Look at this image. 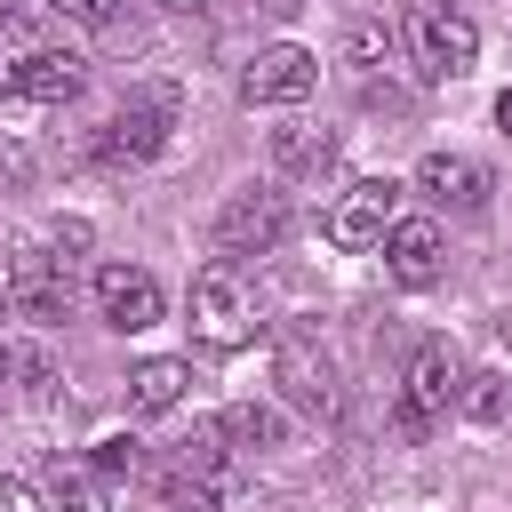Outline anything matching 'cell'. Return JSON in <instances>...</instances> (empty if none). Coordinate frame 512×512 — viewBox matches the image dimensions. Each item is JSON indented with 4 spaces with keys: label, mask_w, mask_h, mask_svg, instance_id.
Wrapping results in <instances>:
<instances>
[{
    "label": "cell",
    "mask_w": 512,
    "mask_h": 512,
    "mask_svg": "<svg viewBox=\"0 0 512 512\" xmlns=\"http://www.w3.org/2000/svg\"><path fill=\"white\" fill-rule=\"evenodd\" d=\"M48 512H112V504H104V488L88 472H56V504Z\"/></svg>",
    "instance_id": "cell-18"
},
{
    "label": "cell",
    "mask_w": 512,
    "mask_h": 512,
    "mask_svg": "<svg viewBox=\"0 0 512 512\" xmlns=\"http://www.w3.org/2000/svg\"><path fill=\"white\" fill-rule=\"evenodd\" d=\"M392 224H400V184H392V176H360V184L336 192V208H328V240H336V248H384Z\"/></svg>",
    "instance_id": "cell-8"
},
{
    "label": "cell",
    "mask_w": 512,
    "mask_h": 512,
    "mask_svg": "<svg viewBox=\"0 0 512 512\" xmlns=\"http://www.w3.org/2000/svg\"><path fill=\"white\" fill-rule=\"evenodd\" d=\"M312 88H320V56L296 40H272L240 64V104H304Z\"/></svg>",
    "instance_id": "cell-5"
},
{
    "label": "cell",
    "mask_w": 512,
    "mask_h": 512,
    "mask_svg": "<svg viewBox=\"0 0 512 512\" xmlns=\"http://www.w3.org/2000/svg\"><path fill=\"white\" fill-rule=\"evenodd\" d=\"M464 416H480V424H496L504 416V376H464V400H456Z\"/></svg>",
    "instance_id": "cell-19"
},
{
    "label": "cell",
    "mask_w": 512,
    "mask_h": 512,
    "mask_svg": "<svg viewBox=\"0 0 512 512\" xmlns=\"http://www.w3.org/2000/svg\"><path fill=\"white\" fill-rule=\"evenodd\" d=\"M0 512H48V504H40L24 480H0Z\"/></svg>",
    "instance_id": "cell-23"
},
{
    "label": "cell",
    "mask_w": 512,
    "mask_h": 512,
    "mask_svg": "<svg viewBox=\"0 0 512 512\" xmlns=\"http://www.w3.org/2000/svg\"><path fill=\"white\" fill-rule=\"evenodd\" d=\"M168 120H176V96L168 88H136L112 120H104V136H96V152L120 168V160H152L160 144H168Z\"/></svg>",
    "instance_id": "cell-7"
},
{
    "label": "cell",
    "mask_w": 512,
    "mask_h": 512,
    "mask_svg": "<svg viewBox=\"0 0 512 512\" xmlns=\"http://www.w3.org/2000/svg\"><path fill=\"white\" fill-rule=\"evenodd\" d=\"M272 160L288 176H336V136L328 128H272Z\"/></svg>",
    "instance_id": "cell-14"
},
{
    "label": "cell",
    "mask_w": 512,
    "mask_h": 512,
    "mask_svg": "<svg viewBox=\"0 0 512 512\" xmlns=\"http://www.w3.org/2000/svg\"><path fill=\"white\" fill-rule=\"evenodd\" d=\"M416 192H424L432 208L472 216V208H488V168L464 160V152H424V160H416Z\"/></svg>",
    "instance_id": "cell-11"
},
{
    "label": "cell",
    "mask_w": 512,
    "mask_h": 512,
    "mask_svg": "<svg viewBox=\"0 0 512 512\" xmlns=\"http://www.w3.org/2000/svg\"><path fill=\"white\" fill-rule=\"evenodd\" d=\"M216 424H224V440H240V448H280V440H288V416H280L272 400H232Z\"/></svg>",
    "instance_id": "cell-15"
},
{
    "label": "cell",
    "mask_w": 512,
    "mask_h": 512,
    "mask_svg": "<svg viewBox=\"0 0 512 512\" xmlns=\"http://www.w3.org/2000/svg\"><path fill=\"white\" fill-rule=\"evenodd\" d=\"M192 336H200L208 352H240V344L256 336V288L240 280L232 256H216V264L192 272Z\"/></svg>",
    "instance_id": "cell-1"
},
{
    "label": "cell",
    "mask_w": 512,
    "mask_h": 512,
    "mask_svg": "<svg viewBox=\"0 0 512 512\" xmlns=\"http://www.w3.org/2000/svg\"><path fill=\"white\" fill-rule=\"evenodd\" d=\"M184 384H192V368H184V360H144V368L128 376V400H136L144 416H160V408H176V400H184Z\"/></svg>",
    "instance_id": "cell-16"
},
{
    "label": "cell",
    "mask_w": 512,
    "mask_h": 512,
    "mask_svg": "<svg viewBox=\"0 0 512 512\" xmlns=\"http://www.w3.org/2000/svg\"><path fill=\"white\" fill-rule=\"evenodd\" d=\"M80 80H88V64L72 56V48H32L24 56V72H16V96H40V104H72L80 96Z\"/></svg>",
    "instance_id": "cell-13"
},
{
    "label": "cell",
    "mask_w": 512,
    "mask_h": 512,
    "mask_svg": "<svg viewBox=\"0 0 512 512\" xmlns=\"http://www.w3.org/2000/svg\"><path fill=\"white\" fill-rule=\"evenodd\" d=\"M0 296H8L16 320H64L72 272H64V256H48L40 240H16V248H8V272H0Z\"/></svg>",
    "instance_id": "cell-3"
},
{
    "label": "cell",
    "mask_w": 512,
    "mask_h": 512,
    "mask_svg": "<svg viewBox=\"0 0 512 512\" xmlns=\"http://www.w3.org/2000/svg\"><path fill=\"white\" fill-rule=\"evenodd\" d=\"M288 232V200L272 184H240L224 208H216V248L224 256H272Z\"/></svg>",
    "instance_id": "cell-4"
},
{
    "label": "cell",
    "mask_w": 512,
    "mask_h": 512,
    "mask_svg": "<svg viewBox=\"0 0 512 512\" xmlns=\"http://www.w3.org/2000/svg\"><path fill=\"white\" fill-rule=\"evenodd\" d=\"M160 8H208V0H160Z\"/></svg>",
    "instance_id": "cell-26"
},
{
    "label": "cell",
    "mask_w": 512,
    "mask_h": 512,
    "mask_svg": "<svg viewBox=\"0 0 512 512\" xmlns=\"http://www.w3.org/2000/svg\"><path fill=\"white\" fill-rule=\"evenodd\" d=\"M160 280L144 272V264H96V312L120 328V336H136V328H152L160 320Z\"/></svg>",
    "instance_id": "cell-10"
},
{
    "label": "cell",
    "mask_w": 512,
    "mask_h": 512,
    "mask_svg": "<svg viewBox=\"0 0 512 512\" xmlns=\"http://www.w3.org/2000/svg\"><path fill=\"white\" fill-rule=\"evenodd\" d=\"M272 376H280V400H296L304 416H336V408H344L336 360H328L312 336H280V360H272Z\"/></svg>",
    "instance_id": "cell-9"
},
{
    "label": "cell",
    "mask_w": 512,
    "mask_h": 512,
    "mask_svg": "<svg viewBox=\"0 0 512 512\" xmlns=\"http://www.w3.org/2000/svg\"><path fill=\"white\" fill-rule=\"evenodd\" d=\"M16 376H24V392H32V400H48V384H56L48 352H16Z\"/></svg>",
    "instance_id": "cell-21"
},
{
    "label": "cell",
    "mask_w": 512,
    "mask_h": 512,
    "mask_svg": "<svg viewBox=\"0 0 512 512\" xmlns=\"http://www.w3.org/2000/svg\"><path fill=\"white\" fill-rule=\"evenodd\" d=\"M440 256H448V240H440L432 216H400V224L384 232V272H392L400 288H432V280H440Z\"/></svg>",
    "instance_id": "cell-12"
},
{
    "label": "cell",
    "mask_w": 512,
    "mask_h": 512,
    "mask_svg": "<svg viewBox=\"0 0 512 512\" xmlns=\"http://www.w3.org/2000/svg\"><path fill=\"white\" fill-rule=\"evenodd\" d=\"M136 448H144L136 432H104V440H96V472H104V480H120V472H136V464H144Z\"/></svg>",
    "instance_id": "cell-20"
},
{
    "label": "cell",
    "mask_w": 512,
    "mask_h": 512,
    "mask_svg": "<svg viewBox=\"0 0 512 512\" xmlns=\"http://www.w3.org/2000/svg\"><path fill=\"white\" fill-rule=\"evenodd\" d=\"M56 16H72V24H112L120 16V0H48Z\"/></svg>",
    "instance_id": "cell-22"
},
{
    "label": "cell",
    "mask_w": 512,
    "mask_h": 512,
    "mask_svg": "<svg viewBox=\"0 0 512 512\" xmlns=\"http://www.w3.org/2000/svg\"><path fill=\"white\" fill-rule=\"evenodd\" d=\"M496 128H504V136H512V88H504V96H496Z\"/></svg>",
    "instance_id": "cell-24"
},
{
    "label": "cell",
    "mask_w": 512,
    "mask_h": 512,
    "mask_svg": "<svg viewBox=\"0 0 512 512\" xmlns=\"http://www.w3.org/2000/svg\"><path fill=\"white\" fill-rule=\"evenodd\" d=\"M456 400H464L456 352H448V344H424V352L408 360V384H400V432H432Z\"/></svg>",
    "instance_id": "cell-6"
},
{
    "label": "cell",
    "mask_w": 512,
    "mask_h": 512,
    "mask_svg": "<svg viewBox=\"0 0 512 512\" xmlns=\"http://www.w3.org/2000/svg\"><path fill=\"white\" fill-rule=\"evenodd\" d=\"M8 376H16V344H0V384H8Z\"/></svg>",
    "instance_id": "cell-25"
},
{
    "label": "cell",
    "mask_w": 512,
    "mask_h": 512,
    "mask_svg": "<svg viewBox=\"0 0 512 512\" xmlns=\"http://www.w3.org/2000/svg\"><path fill=\"white\" fill-rule=\"evenodd\" d=\"M400 16H408V48L432 80H464L480 64V32L456 0H400Z\"/></svg>",
    "instance_id": "cell-2"
},
{
    "label": "cell",
    "mask_w": 512,
    "mask_h": 512,
    "mask_svg": "<svg viewBox=\"0 0 512 512\" xmlns=\"http://www.w3.org/2000/svg\"><path fill=\"white\" fill-rule=\"evenodd\" d=\"M32 48H40V40H32V24L0 8V96L16 88V72H24V56H32Z\"/></svg>",
    "instance_id": "cell-17"
}]
</instances>
